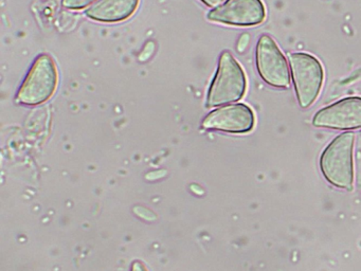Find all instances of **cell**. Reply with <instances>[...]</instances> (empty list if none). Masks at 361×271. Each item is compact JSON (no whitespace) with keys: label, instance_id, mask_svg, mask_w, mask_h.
<instances>
[{"label":"cell","instance_id":"1","mask_svg":"<svg viewBox=\"0 0 361 271\" xmlns=\"http://www.w3.org/2000/svg\"><path fill=\"white\" fill-rule=\"evenodd\" d=\"M247 90V78L235 57L224 51L207 95V107L227 105L243 99Z\"/></svg>","mask_w":361,"mask_h":271},{"label":"cell","instance_id":"2","mask_svg":"<svg viewBox=\"0 0 361 271\" xmlns=\"http://www.w3.org/2000/svg\"><path fill=\"white\" fill-rule=\"evenodd\" d=\"M58 84L56 61L49 54L39 55L18 89L16 102L25 106L41 105L51 99Z\"/></svg>","mask_w":361,"mask_h":271},{"label":"cell","instance_id":"3","mask_svg":"<svg viewBox=\"0 0 361 271\" xmlns=\"http://www.w3.org/2000/svg\"><path fill=\"white\" fill-rule=\"evenodd\" d=\"M290 76L298 102L308 108L318 99L324 80V70L320 61L305 52L291 53L288 56Z\"/></svg>","mask_w":361,"mask_h":271},{"label":"cell","instance_id":"4","mask_svg":"<svg viewBox=\"0 0 361 271\" xmlns=\"http://www.w3.org/2000/svg\"><path fill=\"white\" fill-rule=\"evenodd\" d=\"M354 133H341L325 148L320 160L321 169L327 180L339 188L348 190L352 188L354 178Z\"/></svg>","mask_w":361,"mask_h":271},{"label":"cell","instance_id":"5","mask_svg":"<svg viewBox=\"0 0 361 271\" xmlns=\"http://www.w3.org/2000/svg\"><path fill=\"white\" fill-rule=\"evenodd\" d=\"M255 64L262 80L276 89L290 86V68L274 38L262 35L255 48Z\"/></svg>","mask_w":361,"mask_h":271},{"label":"cell","instance_id":"6","mask_svg":"<svg viewBox=\"0 0 361 271\" xmlns=\"http://www.w3.org/2000/svg\"><path fill=\"white\" fill-rule=\"evenodd\" d=\"M266 8L262 0H227L208 13L212 23L234 27H253L265 20Z\"/></svg>","mask_w":361,"mask_h":271},{"label":"cell","instance_id":"7","mask_svg":"<svg viewBox=\"0 0 361 271\" xmlns=\"http://www.w3.org/2000/svg\"><path fill=\"white\" fill-rule=\"evenodd\" d=\"M312 124L316 127L350 131L361 127V97H344L314 114Z\"/></svg>","mask_w":361,"mask_h":271},{"label":"cell","instance_id":"8","mask_svg":"<svg viewBox=\"0 0 361 271\" xmlns=\"http://www.w3.org/2000/svg\"><path fill=\"white\" fill-rule=\"evenodd\" d=\"M255 118L246 104L224 106L211 112L202 121V127L209 131L230 133H245L252 131Z\"/></svg>","mask_w":361,"mask_h":271},{"label":"cell","instance_id":"9","mask_svg":"<svg viewBox=\"0 0 361 271\" xmlns=\"http://www.w3.org/2000/svg\"><path fill=\"white\" fill-rule=\"evenodd\" d=\"M139 2L140 0H100L88 8L86 15L98 23H121L134 15Z\"/></svg>","mask_w":361,"mask_h":271},{"label":"cell","instance_id":"10","mask_svg":"<svg viewBox=\"0 0 361 271\" xmlns=\"http://www.w3.org/2000/svg\"><path fill=\"white\" fill-rule=\"evenodd\" d=\"M97 0H62L63 8L71 11H80L87 8Z\"/></svg>","mask_w":361,"mask_h":271},{"label":"cell","instance_id":"11","mask_svg":"<svg viewBox=\"0 0 361 271\" xmlns=\"http://www.w3.org/2000/svg\"><path fill=\"white\" fill-rule=\"evenodd\" d=\"M249 42H250V36L248 34H244V35L240 36L238 42V50L240 52H244L245 49L248 47Z\"/></svg>","mask_w":361,"mask_h":271},{"label":"cell","instance_id":"12","mask_svg":"<svg viewBox=\"0 0 361 271\" xmlns=\"http://www.w3.org/2000/svg\"><path fill=\"white\" fill-rule=\"evenodd\" d=\"M202 4H206L209 8H215L221 6L225 0H200Z\"/></svg>","mask_w":361,"mask_h":271},{"label":"cell","instance_id":"13","mask_svg":"<svg viewBox=\"0 0 361 271\" xmlns=\"http://www.w3.org/2000/svg\"><path fill=\"white\" fill-rule=\"evenodd\" d=\"M132 271H147V268H145V265L140 262H135L133 264Z\"/></svg>","mask_w":361,"mask_h":271}]
</instances>
